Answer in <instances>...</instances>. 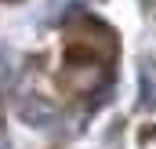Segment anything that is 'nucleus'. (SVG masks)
Listing matches in <instances>:
<instances>
[{
  "instance_id": "obj_1",
  "label": "nucleus",
  "mask_w": 156,
  "mask_h": 149,
  "mask_svg": "<svg viewBox=\"0 0 156 149\" xmlns=\"http://www.w3.org/2000/svg\"><path fill=\"white\" fill-rule=\"evenodd\" d=\"M55 113H58V109H55L51 102H44V98H22V102H18V120L29 124V127H44V124H51Z\"/></svg>"
},
{
  "instance_id": "obj_2",
  "label": "nucleus",
  "mask_w": 156,
  "mask_h": 149,
  "mask_svg": "<svg viewBox=\"0 0 156 149\" xmlns=\"http://www.w3.org/2000/svg\"><path fill=\"white\" fill-rule=\"evenodd\" d=\"M7 73H11V62H7V55H4V51H0V84H4V80H7Z\"/></svg>"
}]
</instances>
